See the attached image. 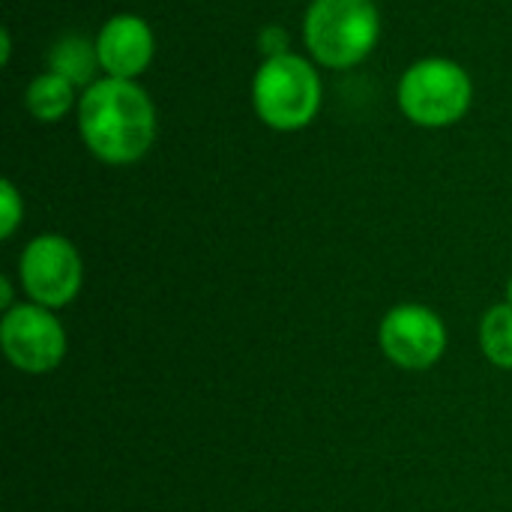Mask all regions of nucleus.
<instances>
[{
    "instance_id": "f257e3e1",
    "label": "nucleus",
    "mask_w": 512,
    "mask_h": 512,
    "mask_svg": "<svg viewBox=\"0 0 512 512\" xmlns=\"http://www.w3.org/2000/svg\"><path fill=\"white\" fill-rule=\"evenodd\" d=\"M75 108L84 147L105 165H132L156 141L153 99L135 81L96 78Z\"/></svg>"
},
{
    "instance_id": "f03ea898",
    "label": "nucleus",
    "mask_w": 512,
    "mask_h": 512,
    "mask_svg": "<svg viewBox=\"0 0 512 512\" xmlns=\"http://www.w3.org/2000/svg\"><path fill=\"white\" fill-rule=\"evenodd\" d=\"M381 39L375 0H312L303 18V42L315 63L351 69L363 63Z\"/></svg>"
},
{
    "instance_id": "7ed1b4c3",
    "label": "nucleus",
    "mask_w": 512,
    "mask_h": 512,
    "mask_svg": "<svg viewBox=\"0 0 512 512\" xmlns=\"http://www.w3.org/2000/svg\"><path fill=\"white\" fill-rule=\"evenodd\" d=\"M321 75L303 54H279L258 66L252 81L255 114L279 132H297L318 117Z\"/></svg>"
},
{
    "instance_id": "20e7f679",
    "label": "nucleus",
    "mask_w": 512,
    "mask_h": 512,
    "mask_svg": "<svg viewBox=\"0 0 512 512\" xmlns=\"http://www.w3.org/2000/svg\"><path fill=\"white\" fill-rule=\"evenodd\" d=\"M396 99L411 123L444 129L468 114L474 84L462 63L450 57H423L399 78Z\"/></svg>"
},
{
    "instance_id": "39448f33",
    "label": "nucleus",
    "mask_w": 512,
    "mask_h": 512,
    "mask_svg": "<svg viewBox=\"0 0 512 512\" xmlns=\"http://www.w3.org/2000/svg\"><path fill=\"white\" fill-rule=\"evenodd\" d=\"M18 276L30 303H39L45 309H63L81 291L84 264L72 240L60 234H39L21 252Z\"/></svg>"
},
{
    "instance_id": "423d86ee",
    "label": "nucleus",
    "mask_w": 512,
    "mask_h": 512,
    "mask_svg": "<svg viewBox=\"0 0 512 512\" xmlns=\"http://www.w3.org/2000/svg\"><path fill=\"white\" fill-rule=\"evenodd\" d=\"M0 345L15 369L27 375H45L54 372L66 357V330L54 318V309L39 303H18L3 312Z\"/></svg>"
},
{
    "instance_id": "0eeeda50",
    "label": "nucleus",
    "mask_w": 512,
    "mask_h": 512,
    "mask_svg": "<svg viewBox=\"0 0 512 512\" xmlns=\"http://www.w3.org/2000/svg\"><path fill=\"white\" fill-rule=\"evenodd\" d=\"M378 345L399 369H432L447 351V327L438 312L420 303H402L390 309L378 327Z\"/></svg>"
},
{
    "instance_id": "6e6552de",
    "label": "nucleus",
    "mask_w": 512,
    "mask_h": 512,
    "mask_svg": "<svg viewBox=\"0 0 512 512\" xmlns=\"http://www.w3.org/2000/svg\"><path fill=\"white\" fill-rule=\"evenodd\" d=\"M96 54L108 78L135 81L156 54V36L141 15L117 12L96 33Z\"/></svg>"
},
{
    "instance_id": "1a4fd4ad",
    "label": "nucleus",
    "mask_w": 512,
    "mask_h": 512,
    "mask_svg": "<svg viewBox=\"0 0 512 512\" xmlns=\"http://www.w3.org/2000/svg\"><path fill=\"white\" fill-rule=\"evenodd\" d=\"M24 105L39 123H57L72 111V105H78L75 84L66 75L45 69L42 75H36L30 81V87L24 93Z\"/></svg>"
},
{
    "instance_id": "9d476101",
    "label": "nucleus",
    "mask_w": 512,
    "mask_h": 512,
    "mask_svg": "<svg viewBox=\"0 0 512 512\" xmlns=\"http://www.w3.org/2000/svg\"><path fill=\"white\" fill-rule=\"evenodd\" d=\"M96 66H99L96 42H90V39H84L78 33H69V36L57 39L54 48L48 51V69L66 75L75 87L78 84L90 87L93 75H96Z\"/></svg>"
},
{
    "instance_id": "9b49d317",
    "label": "nucleus",
    "mask_w": 512,
    "mask_h": 512,
    "mask_svg": "<svg viewBox=\"0 0 512 512\" xmlns=\"http://www.w3.org/2000/svg\"><path fill=\"white\" fill-rule=\"evenodd\" d=\"M480 348L498 369H512V303L492 306L480 321Z\"/></svg>"
},
{
    "instance_id": "f8f14e48",
    "label": "nucleus",
    "mask_w": 512,
    "mask_h": 512,
    "mask_svg": "<svg viewBox=\"0 0 512 512\" xmlns=\"http://www.w3.org/2000/svg\"><path fill=\"white\" fill-rule=\"evenodd\" d=\"M21 216H24L21 195L12 180H3L0 183V237L3 240H9L15 234V228L21 225Z\"/></svg>"
},
{
    "instance_id": "ddd939ff",
    "label": "nucleus",
    "mask_w": 512,
    "mask_h": 512,
    "mask_svg": "<svg viewBox=\"0 0 512 512\" xmlns=\"http://www.w3.org/2000/svg\"><path fill=\"white\" fill-rule=\"evenodd\" d=\"M258 48H261V54H267L264 60L279 57V54H288V33H285L282 27L270 24V27H264V30H261V36H258Z\"/></svg>"
},
{
    "instance_id": "4468645a",
    "label": "nucleus",
    "mask_w": 512,
    "mask_h": 512,
    "mask_svg": "<svg viewBox=\"0 0 512 512\" xmlns=\"http://www.w3.org/2000/svg\"><path fill=\"white\" fill-rule=\"evenodd\" d=\"M0 309H3V312H9V309H12V285H9V279H6V276L0 279Z\"/></svg>"
},
{
    "instance_id": "2eb2a0df",
    "label": "nucleus",
    "mask_w": 512,
    "mask_h": 512,
    "mask_svg": "<svg viewBox=\"0 0 512 512\" xmlns=\"http://www.w3.org/2000/svg\"><path fill=\"white\" fill-rule=\"evenodd\" d=\"M9 51H12V39H9V30L0 33V60L9 63Z\"/></svg>"
},
{
    "instance_id": "dca6fc26",
    "label": "nucleus",
    "mask_w": 512,
    "mask_h": 512,
    "mask_svg": "<svg viewBox=\"0 0 512 512\" xmlns=\"http://www.w3.org/2000/svg\"><path fill=\"white\" fill-rule=\"evenodd\" d=\"M507 303H512V276L510 282H507Z\"/></svg>"
}]
</instances>
